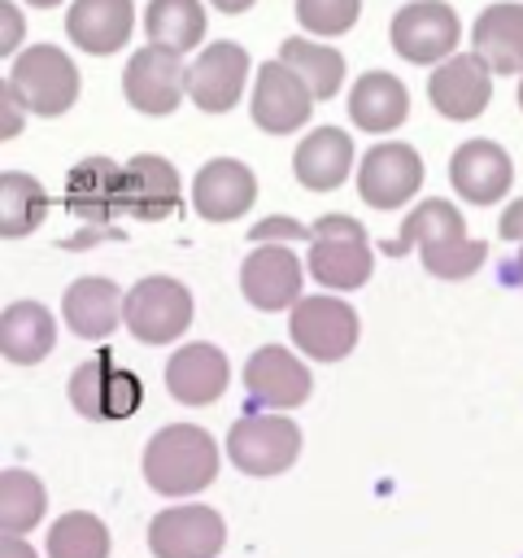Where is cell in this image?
Here are the masks:
<instances>
[{
  "instance_id": "cell-31",
  "label": "cell",
  "mask_w": 523,
  "mask_h": 558,
  "mask_svg": "<svg viewBox=\"0 0 523 558\" xmlns=\"http://www.w3.org/2000/svg\"><path fill=\"white\" fill-rule=\"evenodd\" d=\"M449 235H466V222H462V214H458L453 201L431 196V201H418V205L405 214L401 231L384 244V253L397 257V253H405V248H423V244H431V240H449Z\"/></svg>"
},
{
  "instance_id": "cell-8",
  "label": "cell",
  "mask_w": 523,
  "mask_h": 558,
  "mask_svg": "<svg viewBox=\"0 0 523 558\" xmlns=\"http://www.w3.org/2000/svg\"><path fill=\"white\" fill-rule=\"evenodd\" d=\"M192 327V292L170 275H144L126 292V331L144 344H170Z\"/></svg>"
},
{
  "instance_id": "cell-25",
  "label": "cell",
  "mask_w": 523,
  "mask_h": 558,
  "mask_svg": "<svg viewBox=\"0 0 523 558\" xmlns=\"http://www.w3.org/2000/svg\"><path fill=\"white\" fill-rule=\"evenodd\" d=\"M471 52L492 74H519L523 78V4L497 0L475 17Z\"/></svg>"
},
{
  "instance_id": "cell-15",
  "label": "cell",
  "mask_w": 523,
  "mask_h": 558,
  "mask_svg": "<svg viewBox=\"0 0 523 558\" xmlns=\"http://www.w3.org/2000/svg\"><path fill=\"white\" fill-rule=\"evenodd\" d=\"M309 109H314V92H309V87L301 83V74L288 70L279 57L257 70L248 113H253V122H257L262 131L288 135V131H296L301 122H309Z\"/></svg>"
},
{
  "instance_id": "cell-7",
  "label": "cell",
  "mask_w": 523,
  "mask_h": 558,
  "mask_svg": "<svg viewBox=\"0 0 523 558\" xmlns=\"http://www.w3.org/2000/svg\"><path fill=\"white\" fill-rule=\"evenodd\" d=\"M357 310L344 296H301L288 310V336L314 362H340L357 344Z\"/></svg>"
},
{
  "instance_id": "cell-12",
  "label": "cell",
  "mask_w": 523,
  "mask_h": 558,
  "mask_svg": "<svg viewBox=\"0 0 523 558\" xmlns=\"http://www.w3.org/2000/svg\"><path fill=\"white\" fill-rule=\"evenodd\" d=\"M427 100L449 122H471L492 100V70L475 52H453L427 78Z\"/></svg>"
},
{
  "instance_id": "cell-13",
  "label": "cell",
  "mask_w": 523,
  "mask_h": 558,
  "mask_svg": "<svg viewBox=\"0 0 523 558\" xmlns=\"http://www.w3.org/2000/svg\"><path fill=\"white\" fill-rule=\"evenodd\" d=\"M240 292L253 310H292L301 301V257L288 244H257L240 266Z\"/></svg>"
},
{
  "instance_id": "cell-14",
  "label": "cell",
  "mask_w": 523,
  "mask_h": 558,
  "mask_svg": "<svg viewBox=\"0 0 523 558\" xmlns=\"http://www.w3.org/2000/svg\"><path fill=\"white\" fill-rule=\"evenodd\" d=\"M244 83H248V52L240 44H231V39H218V44L200 48L196 61L187 65V96L205 113L235 109Z\"/></svg>"
},
{
  "instance_id": "cell-5",
  "label": "cell",
  "mask_w": 523,
  "mask_h": 558,
  "mask_svg": "<svg viewBox=\"0 0 523 558\" xmlns=\"http://www.w3.org/2000/svg\"><path fill=\"white\" fill-rule=\"evenodd\" d=\"M65 392H70L74 410H78L83 418H92V423H118V418H131V414L139 410V401H144V384H139V375L126 371V366H118L109 353L78 362L74 375H70V388H65Z\"/></svg>"
},
{
  "instance_id": "cell-40",
  "label": "cell",
  "mask_w": 523,
  "mask_h": 558,
  "mask_svg": "<svg viewBox=\"0 0 523 558\" xmlns=\"http://www.w3.org/2000/svg\"><path fill=\"white\" fill-rule=\"evenodd\" d=\"M218 13H244V9H253L257 0H209Z\"/></svg>"
},
{
  "instance_id": "cell-26",
  "label": "cell",
  "mask_w": 523,
  "mask_h": 558,
  "mask_svg": "<svg viewBox=\"0 0 523 558\" xmlns=\"http://www.w3.org/2000/svg\"><path fill=\"white\" fill-rule=\"evenodd\" d=\"M57 344V318L39 301H13L0 314V349L13 366H35Z\"/></svg>"
},
{
  "instance_id": "cell-28",
  "label": "cell",
  "mask_w": 523,
  "mask_h": 558,
  "mask_svg": "<svg viewBox=\"0 0 523 558\" xmlns=\"http://www.w3.org/2000/svg\"><path fill=\"white\" fill-rule=\"evenodd\" d=\"M144 35L153 48L183 57L205 39V4L200 0H148Z\"/></svg>"
},
{
  "instance_id": "cell-16",
  "label": "cell",
  "mask_w": 523,
  "mask_h": 558,
  "mask_svg": "<svg viewBox=\"0 0 523 558\" xmlns=\"http://www.w3.org/2000/svg\"><path fill=\"white\" fill-rule=\"evenodd\" d=\"M244 388H248V397H253L257 405H266V410H296V405L309 397L314 379H309V366H305L292 349H283V344H262V349H253L248 362H244Z\"/></svg>"
},
{
  "instance_id": "cell-11",
  "label": "cell",
  "mask_w": 523,
  "mask_h": 558,
  "mask_svg": "<svg viewBox=\"0 0 523 558\" xmlns=\"http://www.w3.org/2000/svg\"><path fill=\"white\" fill-rule=\"evenodd\" d=\"M418 187H423V157L401 140L375 144L357 166V196L370 209H401L410 196H418Z\"/></svg>"
},
{
  "instance_id": "cell-32",
  "label": "cell",
  "mask_w": 523,
  "mask_h": 558,
  "mask_svg": "<svg viewBox=\"0 0 523 558\" xmlns=\"http://www.w3.org/2000/svg\"><path fill=\"white\" fill-rule=\"evenodd\" d=\"M48 493L39 484V475L22 471V466H4L0 471V523L4 536H26L39 519H44Z\"/></svg>"
},
{
  "instance_id": "cell-22",
  "label": "cell",
  "mask_w": 523,
  "mask_h": 558,
  "mask_svg": "<svg viewBox=\"0 0 523 558\" xmlns=\"http://www.w3.org/2000/svg\"><path fill=\"white\" fill-rule=\"evenodd\" d=\"M61 318L74 336L83 340H105L109 331H118V323H126V292L113 279L100 275H83L65 288L61 296Z\"/></svg>"
},
{
  "instance_id": "cell-21",
  "label": "cell",
  "mask_w": 523,
  "mask_h": 558,
  "mask_svg": "<svg viewBox=\"0 0 523 558\" xmlns=\"http://www.w3.org/2000/svg\"><path fill=\"white\" fill-rule=\"evenodd\" d=\"M227 379H231L227 353L205 340L174 349L166 362V388L179 405H214L227 392Z\"/></svg>"
},
{
  "instance_id": "cell-33",
  "label": "cell",
  "mask_w": 523,
  "mask_h": 558,
  "mask_svg": "<svg viewBox=\"0 0 523 558\" xmlns=\"http://www.w3.org/2000/svg\"><path fill=\"white\" fill-rule=\"evenodd\" d=\"M48 558H109V527L87 510H70L48 527Z\"/></svg>"
},
{
  "instance_id": "cell-23",
  "label": "cell",
  "mask_w": 523,
  "mask_h": 558,
  "mask_svg": "<svg viewBox=\"0 0 523 558\" xmlns=\"http://www.w3.org/2000/svg\"><path fill=\"white\" fill-rule=\"evenodd\" d=\"M135 31V4L131 0H74L65 13V35L78 52L109 57L122 52Z\"/></svg>"
},
{
  "instance_id": "cell-17",
  "label": "cell",
  "mask_w": 523,
  "mask_h": 558,
  "mask_svg": "<svg viewBox=\"0 0 523 558\" xmlns=\"http://www.w3.org/2000/svg\"><path fill=\"white\" fill-rule=\"evenodd\" d=\"M449 183L471 205H497L514 183V161L497 140H466L449 157Z\"/></svg>"
},
{
  "instance_id": "cell-20",
  "label": "cell",
  "mask_w": 523,
  "mask_h": 558,
  "mask_svg": "<svg viewBox=\"0 0 523 558\" xmlns=\"http://www.w3.org/2000/svg\"><path fill=\"white\" fill-rule=\"evenodd\" d=\"M257 201V174L235 157H214L192 179V205L205 222H231L244 218Z\"/></svg>"
},
{
  "instance_id": "cell-43",
  "label": "cell",
  "mask_w": 523,
  "mask_h": 558,
  "mask_svg": "<svg viewBox=\"0 0 523 558\" xmlns=\"http://www.w3.org/2000/svg\"><path fill=\"white\" fill-rule=\"evenodd\" d=\"M519 109H523V78H519Z\"/></svg>"
},
{
  "instance_id": "cell-1",
  "label": "cell",
  "mask_w": 523,
  "mask_h": 558,
  "mask_svg": "<svg viewBox=\"0 0 523 558\" xmlns=\"http://www.w3.org/2000/svg\"><path fill=\"white\" fill-rule=\"evenodd\" d=\"M218 475V445L196 423H166L144 445V480L161 497H192Z\"/></svg>"
},
{
  "instance_id": "cell-35",
  "label": "cell",
  "mask_w": 523,
  "mask_h": 558,
  "mask_svg": "<svg viewBox=\"0 0 523 558\" xmlns=\"http://www.w3.org/2000/svg\"><path fill=\"white\" fill-rule=\"evenodd\" d=\"M362 13V0H296V17L309 35L318 39H336L344 35Z\"/></svg>"
},
{
  "instance_id": "cell-36",
  "label": "cell",
  "mask_w": 523,
  "mask_h": 558,
  "mask_svg": "<svg viewBox=\"0 0 523 558\" xmlns=\"http://www.w3.org/2000/svg\"><path fill=\"white\" fill-rule=\"evenodd\" d=\"M497 231H501V240H514V244L523 248V196H519V201H510V205L501 209Z\"/></svg>"
},
{
  "instance_id": "cell-27",
  "label": "cell",
  "mask_w": 523,
  "mask_h": 558,
  "mask_svg": "<svg viewBox=\"0 0 523 558\" xmlns=\"http://www.w3.org/2000/svg\"><path fill=\"white\" fill-rule=\"evenodd\" d=\"M410 113V92L397 74L388 70H366L353 87H349V118L362 126V131H397Z\"/></svg>"
},
{
  "instance_id": "cell-18",
  "label": "cell",
  "mask_w": 523,
  "mask_h": 558,
  "mask_svg": "<svg viewBox=\"0 0 523 558\" xmlns=\"http://www.w3.org/2000/svg\"><path fill=\"white\" fill-rule=\"evenodd\" d=\"M122 214L135 222H161L170 214H179L183 187H179V170L157 157V153H139L122 166Z\"/></svg>"
},
{
  "instance_id": "cell-29",
  "label": "cell",
  "mask_w": 523,
  "mask_h": 558,
  "mask_svg": "<svg viewBox=\"0 0 523 558\" xmlns=\"http://www.w3.org/2000/svg\"><path fill=\"white\" fill-rule=\"evenodd\" d=\"M279 61L301 74V83L314 92V100H331L336 87L344 83V57H340L336 48L318 44V39H301V35L283 39Z\"/></svg>"
},
{
  "instance_id": "cell-38",
  "label": "cell",
  "mask_w": 523,
  "mask_h": 558,
  "mask_svg": "<svg viewBox=\"0 0 523 558\" xmlns=\"http://www.w3.org/2000/svg\"><path fill=\"white\" fill-rule=\"evenodd\" d=\"M17 105H22V100H17V96H13L9 87H4V126H0V135H4V140H13V135L22 131V118H17Z\"/></svg>"
},
{
  "instance_id": "cell-30",
  "label": "cell",
  "mask_w": 523,
  "mask_h": 558,
  "mask_svg": "<svg viewBox=\"0 0 523 558\" xmlns=\"http://www.w3.org/2000/svg\"><path fill=\"white\" fill-rule=\"evenodd\" d=\"M48 192L39 179L22 174V170H4L0 174V231L9 240L17 235H31L44 218H48Z\"/></svg>"
},
{
  "instance_id": "cell-24",
  "label": "cell",
  "mask_w": 523,
  "mask_h": 558,
  "mask_svg": "<svg viewBox=\"0 0 523 558\" xmlns=\"http://www.w3.org/2000/svg\"><path fill=\"white\" fill-rule=\"evenodd\" d=\"M353 157L357 153H353L349 131H340V126H314L301 140V148L292 153V174H296V183L305 192H331V187H340L349 179Z\"/></svg>"
},
{
  "instance_id": "cell-42",
  "label": "cell",
  "mask_w": 523,
  "mask_h": 558,
  "mask_svg": "<svg viewBox=\"0 0 523 558\" xmlns=\"http://www.w3.org/2000/svg\"><path fill=\"white\" fill-rule=\"evenodd\" d=\"M26 4H35V9H52V4H61V0H26Z\"/></svg>"
},
{
  "instance_id": "cell-10",
  "label": "cell",
  "mask_w": 523,
  "mask_h": 558,
  "mask_svg": "<svg viewBox=\"0 0 523 558\" xmlns=\"http://www.w3.org/2000/svg\"><path fill=\"white\" fill-rule=\"evenodd\" d=\"M122 96L131 109L148 113V118H161V113H174L179 100L187 96V65L179 52H166V48H139L131 52L126 61V74H122Z\"/></svg>"
},
{
  "instance_id": "cell-41",
  "label": "cell",
  "mask_w": 523,
  "mask_h": 558,
  "mask_svg": "<svg viewBox=\"0 0 523 558\" xmlns=\"http://www.w3.org/2000/svg\"><path fill=\"white\" fill-rule=\"evenodd\" d=\"M514 283L523 288V248H519V257H514Z\"/></svg>"
},
{
  "instance_id": "cell-2",
  "label": "cell",
  "mask_w": 523,
  "mask_h": 558,
  "mask_svg": "<svg viewBox=\"0 0 523 558\" xmlns=\"http://www.w3.org/2000/svg\"><path fill=\"white\" fill-rule=\"evenodd\" d=\"M305 270L336 292H353L370 279L375 270V253L366 240V227L349 214H323L309 227V253H305Z\"/></svg>"
},
{
  "instance_id": "cell-19",
  "label": "cell",
  "mask_w": 523,
  "mask_h": 558,
  "mask_svg": "<svg viewBox=\"0 0 523 558\" xmlns=\"http://www.w3.org/2000/svg\"><path fill=\"white\" fill-rule=\"evenodd\" d=\"M122 166L113 157H83L65 174V214L78 227H109L122 214Z\"/></svg>"
},
{
  "instance_id": "cell-6",
  "label": "cell",
  "mask_w": 523,
  "mask_h": 558,
  "mask_svg": "<svg viewBox=\"0 0 523 558\" xmlns=\"http://www.w3.org/2000/svg\"><path fill=\"white\" fill-rule=\"evenodd\" d=\"M388 39H392L397 57H405L414 65H440L453 57V48L462 39V22H458L453 4H445V0H410L397 9Z\"/></svg>"
},
{
  "instance_id": "cell-37",
  "label": "cell",
  "mask_w": 523,
  "mask_h": 558,
  "mask_svg": "<svg viewBox=\"0 0 523 558\" xmlns=\"http://www.w3.org/2000/svg\"><path fill=\"white\" fill-rule=\"evenodd\" d=\"M0 17H4V52H13V48H17V31H22L17 4H13V0H4V4H0Z\"/></svg>"
},
{
  "instance_id": "cell-3",
  "label": "cell",
  "mask_w": 523,
  "mask_h": 558,
  "mask_svg": "<svg viewBox=\"0 0 523 558\" xmlns=\"http://www.w3.org/2000/svg\"><path fill=\"white\" fill-rule=\"evenodd\" d=\"M4 87L22 100V109L57 118L78 100V65L57 44H35L22 57H13Z\"/></svg>"
},
{
  "instance_id": "cell-34",
  "label": "cell",
  "mask_w": 523,
  "mask_h": 558,
  "mask_svg": "<svg viewBox=\"0 0 523 558\" xmlns=\"http://www.w3.org/2000/svg\"><path fill=\"white\" fill-rule=\"evenodd\" d=\"M418 257H423L427 275H436V279H466V275H475L484 266L488 244L484 240H471V235H449V240L423 244Z\"/></svg>"
},
{
  "instance_id": "cell-39",
  "label": "cell",
  "mask_w": 523,
  "mask_h": 558,
  "mask_svg": "<svg viewBox=\"0 0 523 558\" xmlns=\"http://www.w3.org/2000/svg\"><path fill=\"white\" fill-rule=\"evenodd\" d=\"M0 558H39L22 536H0Z\"/></svg>"
},
{
  "instance_id": "cell-4",
  "label": "cell",
  "mask_w": 523,
  "mask_h": 558,
  "mask_svg": "<svg viewBox=\"0 0 523 558\" xmlns=\"http://www.w3.org/2000/svg\"><path fill=\"white\" fill-rule=\"evenodd\" d=\"M227 458L244 475H279L301 458V427L288 414H244L227 432Z\"/></svg>"
},
{
  "instance_id": "cell-9",
  "label": "cell",
  "mask_w": 523,
  "mask_h": 558,
  "mask_svg": "<svg viewBox=\"0 0 523 558\" xmlns=\"http://www.w3.org/2000/svg\"><path fill=\"white\" fill-rule=\"evenodd\" d=\"M227 545V523L214 506H166L148 523L153 558H218Z\"/></svg>"
}]
</instances>
